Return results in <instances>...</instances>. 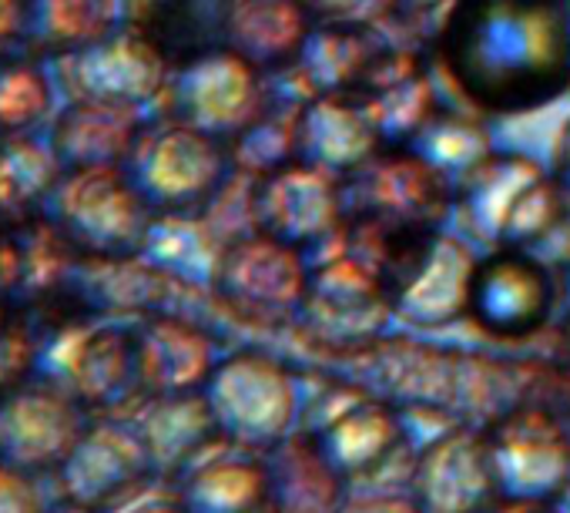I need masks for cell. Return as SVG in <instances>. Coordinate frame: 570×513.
Listing matches in <instances>:
<instances>
[{
    "mask_svg": "<svg viewBox=\"0 0 570 513\" xmlns=\"http://www.w3.org/2000/svg\"><path fill=\"white\" fill-rule=\"evenodd\" d=\"M48 513H101V510H95V506H88V503H78V500H68V503H61V506H51Z\"/></svg>",
    "mask_w": 570,
    "mask_h": 513,
    "instance_id": "ffe728a7",
    "label": "cell"
},
{
    "mask_svg": "<svg viewBox=\"0 0 570 513\" xmlns=\"http://www.w3.org/2000/svg\"><path fill=\"white\" fill-rule=\"evenodd\" d=\"M175 490L185 513H255L268 500V470L195 450L178 466Z\"/></svg>",
    "mask_w": 570,
    "mask_h": 513,
    "instance_id": "9c48e42d",
    "label": "cell"
},
{
    "mask_svg": "<svg viewBox=\"0 0 570 513\" xmlns=\"http://www.w3.org/2000/svg\"><path fill=\"white\" fill-rule=\"evenodd\" d=\"M131 125L135 118L128 105L81 98L68 108H58L41 128V135L55 145L65 168H85L115 165V158L128 151Z\"/></svg>",
    "mask_w": 570,
    "mask_h": 513,
    "instance_id": "52a82bcc",
    "label": "cell"
},
{
    "mask_svg": "<svg viewBox=\"0 0 570 513\" xmlns=\"http://www.w3.org/2000/svg\"><path fill=\"white\" fill-rule=\"evenodd\" d=\"M563 175L570 178V135L563 138Z\"/></svg>",
    "mask_w": 570,
    "mask_h": 513,
    "instance_id": "44dd1931",
    "label": "cell"
},
{
    "mask_svg": "<svg viewBox=\"0 0 570 513\" xmlns=\"http://www.w3.org/2000/svg\"><path fill=\"white\" fill-rule=\"evenodd\" d=\"M553 306L547 269L523 251H497L483 259L466 286L473 323L493 336H530Z\"/></svg>",
    "mask_w": 570,
    "mask_h": 513,
    "instance_id": "5b68a950",
    "label": "cell"
},
{
    "mask_svg": "<svg viewBox=\"0 0 570 513\" xmlns=\"http://www.w3.org/2000/svg\"><path fill=\"white\" fill-rule=\"evenodd\" d=\"M35 349L38 346H31L21 329L8 326L0 316V383H11L21 369L35 366Z\"/></svg>",
    "mask_w": 570,
    "mask_h": 513,
    "instance_id": "ac0fdd59",
    "label": "cell"
},
{
    "mask_svg": "<svg viewBox=\"0 0 570 513\" xmlns=\"http://www.w3.org/2000/svg\"><path fill=\"white\" fill-rule=\"evenodd\" d=\"M68 238L95 251H121L141 235V205L115 165H85L58 178L41 205Z\"/></svg>",
    "mask_w": 570,
    "mask_h": 513,
    "instance_id": "7a4b0ae2",
    "label": "cell"
},
{
    "mask_svg": "<svg viewBox=\"0 0 570 513\" xmlns=\"http://www.w3.org/2000/svg\"><path fill=\"white\" fill-rule=\"evenodd\" d=\"M65 161L41 131L4 135L0 141V218H21L28 208L45 205Z\"/></svg>",
    "mask_w": 570,
    "mask_h": 513,
    "instance_id": "8fae6325",
    "label": "cell"
},
{
    "mask_svg": "<svg viewBox=\"0 0 570 513\" xmlns=\"http://www.w3.org/2000/svg\"><path fill=\"white\" fill-rule=\"evenodd\" d=\"M101 513H185V503H181L178 490L138 480L135 486H128L115 500H108L101 506Z\"/></svg>",
    "mask_w": 570,
    "mask_h": 513,
    "instance_id": "e0dca14e",
    "label": "cell"
},
{
    "mask_svg": "<svg viewBox=\"0 0 570 513\" xmlns=\"http://www.w3.org/2000/svg\"><path fill=\"white\" fill-rule=\"evenodd\" d=\"M28 31L55 51H85L111 34L118 0H31Z\"/></svg>",
    "mask_w": 570,
    "mask_h": 513,
    "instance_id": "7c38bea8",
    "label": "cell"
},
{
    "mask_svg": "<svg viewBox=\"0 0 570 513\" xmlns=\"http://www.w3.org/2000/svg\"><path fill=\"white\" fill-rule=\"evenodd\" d=\"M24 14L28 11H21V0H0V41L11 38L21 28Z\"/></svg>",
    "mask_w": 570,
    "mask_h": 513,
    "instance_id": "d6986e66",
    "label": "cell"
},
{
    "mask_svg": "<svg viewBox=\"0 0 570 513\" xmlns=\"http://www.w3.org/2000/svg\"><path fill=\"white\" fill-rule=\"evenodd\" d=\"M443 55L476 105L537 108L570 78L567 0H460Z\"/></svg>",
    "mask_w": 570,
    "mask_h": 513,
    "instance_id": "6da1fadb",
    "label": "cell"
},
{
    "mask_svg": "<svg viewBox=\"0 0 570 513\" xmlns=\"http://www.w3.org/2000/svg\"><path fill=\"white\" fill-rule=\"evenodd\" d=\"M75 269L68 235L55 221H31L0 238V293L41 296L68 283Z\"/></svg>",
    "mask_w": 570,
    "mask_h": 513,
    "instance_id": "30bf717a",
    "label": "cell"
},
{
    "mask_svg": "<svg viewBox=\"0 0 570 513\" xmlns=\"http://www.w3.org/2000/svg\"><path fill=\"white\" fill-rule=\"evenodd\" d=\"M151 470L148 453L131 426L101 423L88 426L68 460L58 466L68 500L105 506L121 490L135 486Z\"/></svg>",
    "mask_w": 570,
    "mask_h": 513,
    "instance_id": "8992f818",
    "label": "cell"
},
{
    "mask_svg": "<svg viewBox=\"0 0 570 513\" xmlns=\"http://www.w3.org/2000/svg\"><path fill=\"white\" fill-rule=\"evenodd\" d=\"M205 175V148L185 131H165L148 138L135 155V181L148 195L175 198L191 191Z\"/></svg>",
    "mask_w": 570,
    "mask_h": 513,
    "instance_id": "5bb4252c",
    "label": "cell"
},
{
    "mask_svg": "<svg viewBox=\"0 0 570 513\" xmlns=\"http://www.w3.org/2000/svg\"><path fill=\"white\" fill-rule=\"evenodd\" d=\"M563 356H567V363H570V329L563 333Z\"/></svg>",
    "mask_w": 570,
    "mask_h": 513,
    "instance_id": "7402d4cb",
    "label": "cell"
},
{
    "mask_svg": "<svg viewBox=\"0 0 570 513\" xmlns=\"http://www.w3.org/2000/svg\"><path fill=\"white\" fill-rule=\"evenodd\" d=\"M48 510L51 503L45 500V490L35 480V473L0 460V513H48Z\"/></svg>",
    "mask_w": 570,
    "mask_h": 513,
    "instance_id": "2e32d148",
    "label": "cell"
},
{
    "mask_svg": "<svg viewBox=\"0 0 570 513\" xmlns=\"http://www.w3.org/2000/svg\"><path fill=\"white\" fill-rule=\"evenodd\" d=\"M31 369L78 403H111L135 376V349L118 329L71 323L38 343Z\"/></svg>",
    "mask_w": 570,
    "mask_h": 513,
    "instance_id": "3957f363",
    "label": "cell"
},
{
    "mask_svg": "<svg viewBox=\"0 0 570 513\" xmlns=\"http://www.w3.org/2000/svg\"><path fill=\"white\" fill-rule=\"evenodd\" d=\"M85 430L81 403L38 379L0 403V460L31 473L61 466Z\"/></svg>",
    "mask_w": 570,
    "mask_h": 513,
    "instance_id": "277c9868",
    "label": "cell"
},
{
    "mask_svg": "<svg viewBox=\"0 0 570 513\" xmlns=\"http://www.w3.org/2000/svg\"><path fill=\"white\" fill-rule=\"evenodd\" d=\"M78 68L88 98L135 108L155 91L161 58L141 34H108L98 45L78 51Z\"/></svg>",
    "mask_w": 570,
    "mask_h": 513,
    "instance_id": "ba28073f",
    "label": "cell"
},
{
    "mask_svg": "<svg viewBox=\"0 0 570 513\" xmlns=\"http://www.w3.org/2000/svg\"><path fill=\"white\" fill-rule=\"evenodd\" d=\"M55 115V91L45 68L4 65L0 68V135L41 131Z\"/></svg>",
    "mask_w": 570,
    "mask_h": 513,
    "instance_id": "9a60e30c",
    "label": "cell"
},
{
    "mask_svg": "<svg viewBox=\"0 0 570 513\" xmlns=\"http://www.w3.org/2000/svg\"><path fill=\"white\" fill-rule=\"evenodd\" d=\"M205 369V346L178 323L151 326L135 346V379L155 393L188 389Z\"/></svg>",
    "mask_w": 570,
    "mask_h": 513,
    "instance_id": "4fadbf2b",
    "label": "cell"
}]
</instances>
